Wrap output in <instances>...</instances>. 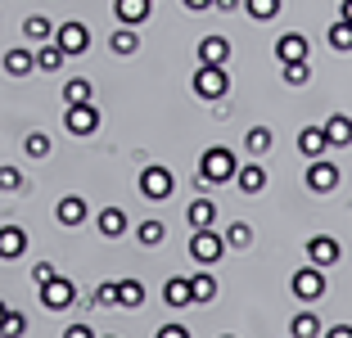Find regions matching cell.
<instances>
[{"label":"cell","mask_w":352,"mask_h":338,"mask_svg":"<svg viewBox=\"0 0 352 338\" xmlns=\"http://www.w3.org/2000/svg\"><path fill=\"white\" fill-rule=\"evenodd\" d=\"M32 59H36V72H59L63 68V59H68V54L59 50V45H36V54H32Z\"/></svg>","instance_id":"obj_23"},{"label":"cell","mask_w":352,"mask_h":338,"mask_svg":"<svg viewBox=\"0 0 352 338\" xmlns=\"http://www.w3.org/2000/svg\"><path fill=\"white\" fill-rule=\"evenodd\" d=\"M154 338H190V329H186V325H176V320H172V325H163Z\"/></svg>","instance_id":"obj_40"},{"label":"cell","mask_w":352,"mask_h":338,"mask_svg":"<svg viewBox=\"0 0 352 338\" xmlns=\"http://www.w3.org/2000/svg\"><path fill=\"white\" fill-rule=\"evenodd\" d=\"M32 68H36V59H32V50H23V45L5 54V72H10V77H28Z\"/></svg>","instance_id":"obj_28"},{"label":"cell","mask_w":352,"mask_h":338,"mask_svg":"<svg viewBox=\"0 0 352 338\" xmlns=\"http://www.w3.org/2000/svg\"><path fill=\"white\" fill-rule=\"evenodd\" d=\"M339 19H348V23H352V0H339Z\"/></svg>","instance_id":"obj_46"},{"label":"cell","mask_w":352,"mask_h":338,"mask_svg":"<svg viewBox=\"0 0 352 338\" xmlns=\"http://www.w3.org/2000/svg\"><path fill=\"white\" fill-rule=\"evenodd\" d=\"M63 338H95V334H91V325H68V334H63Z\"/></svg>","instance_id":"obj_43"},{"label":"cell","mask_w":352,"mask_h":338,"mask_svg":"<svg viewBox=\"0 0 352 338\" xmlns=\"http://www.w3.org/2000/svg\"><path fill=\"white\" fill-rule=\"evenodd\" d=\"M325 41H330V50L348 54V50H352V23H348V19L330 23V32H325Z\"/></svg>","instance_id":"obj_25"},{"label":"cell","mask_w":352,"mask_h":338,"mask_svg":"<svg viewBox=\"0 0 352 338\" xmlns=\"http://www.w3.org/2000/svg\"><path fill=\"white\" fill-rule=\"evenodd\" d=\"M226 91H230V77H226V68H204V63H199V72H195V95H199V100L217 104Z\"/></svg>","instance_id":"obj_4"},{"label":"cell","mask_w":352,"mask_h":338,"mask_svg":"<svg viewBox=\"0 0 352 338\" xmlns=\"http://www.w3.org/2000/svg\"><path fill=\"white\" fill-rule=\"evenodd\" d=\"M23 154H28V158H45V154H50V135H45V131H32L28 140H23Z\"/></svg>","instance_id":"obj_36"},{"label":"cell","mask_w":352,"mask_h":338,"mask_svg":"<svg viewBox=\"0 0 352 338\" xmlns=\"http://www.w3.org/2000/svg\"><path fill=\"white\" fill-rule=\"evenodd\" d=\"M32 280H36V284L54 280V267H50V262H36V267H32Z\"/></svg>","instance_id":"obj_41"},{"label":"cell","mask_w":352,"mask_h":338,"mask_svg":"<svg viewBox=\"0 0 352 338\" xmlns=\"http://www.w3.org/2000/svg\"><path fill=\"white\" fill-rule=\"evenodd\" d=\"M280 72H285V82H289V86H307V82H311L307 59H298V63H280Z\"/></svg>","instance_id":"obj_34"},{"label":"cell","mask_w":352,"mask_h":338,"mask_svg":"<svg viewBox=\"0 0 352 338\" xmlns=\"http://www.w3.org/2000/svg\"><path fill=\"white\" fill-rule=\"evenodd\" d=\"M28 334V316L23 311H5V320H0V338H23Z\"/></svg>","instance_id":"obj_32"},{"label":"cell","mask_w":352,"mask_h":338,"mask_svg":"<svg viewBox=\"0 0 352 338\" xmlns=\"http://www.w3.org/2000/svg\"><path fill=\"white\" fill-rule=\"evenodd\" d=\"M54 45H59L68 59H77V54L91 50V32H86V23H63V27H54Z\"/></svg>","instance_id":"obj_7"},{"label":"cell","mask_w":352,"mask_h":338,"mask_svg":"<svg viewBox=\"0 0 352 338\" xmlns=\"http://www.w3.org/2000/svg\"><path fill=\"white\" fill-rule=\"evenodd\" d=\"M325 140H330V149H348L352 144V117L334 113L330 122H325Z\"/></svg>","instance_id":"obj_19"},{"label":"cell","mask_w":352,"mask_h":338,"mask_svg":"<svg viewBox=\"0 0 352 338\" xmlns=\"http://www.w3.org/2000/svg\"><path fill=\"white\" fill-rule=\"evenodd\" d=\"M73 302H77V284H73V280L54 275V280H45V284H41V307L45 311H68Z\"/></svg>","instance_id":"obj_5"},{"label":"cell","mask_w":352,"mask_h":338,"mask_svg":"<svg viewBox=\"0 0 352 338\" xmlns=\"http://www.w3.org/2000/svg\"><path fill=\"white\" fill-rule=\"evenodd\" d=\"M186 10H195V14H204V10H212V0H186Z\"/></svg>","instance_id":"obj_45"},{"label":"cell","mask_w":352,"mask_h":338,"mask_svg":"<svg viewBox=\"0 0 352 338\" xmlns=\"http://www.w3.org/2000/svg\"><path fill=\"white\" fill-rule=\"evenodd\" d=\"M23 36H28L32 45H45L54 36V27H50V19H41V14H32L28 23H23Z\"/></svg>","instance_id":"obj_27"},{"label":"cell","mask_w":352,"mask_h":338,"mask_svg":"<svg viewBox=\"0 0 352 338\" xmlns=\"http://www.w3.org/2000/svg\"><path fill=\"white\" fill-rule=\"evenodd\" d=\"M325 338H352V325H334V329H325Z\"/></svg>","instance_id":"obj_44"},{"label":"cell","mask_w":352,"mask_h":338,"mask_svg":"<svg viewBox=\"0 0 352 338\" xmlns=\"http://www.w3.org/2000/svg\"><path fill=\"white\" fill-rule=\"evenodd\" d=\"M186 221L195 225V230H212V221H217V203H212V199H195V203L186 207Z\"/></svg>","instance_id":"obj_18"},{"label":"cell","mask_w":352,"mask_h":338,"mask_svg":"<svg viewBox=\"0 0 352 338\" xmlns=\"http://www.w3.org/2000/svg\"><path fill=\"white\" fill-rule=\"evenodd\" d=\"M63 126H68V135H91L100 126V109L95 104H68L63 109Z\"/></svg>","instance_id":"obj_8"},{"label":"cell","mask_w":352,"mask_h":338,"mask_svg":"<svg viewBox=\"0 0 352 338\" xmlns=\"http://www.w3.org/2000/svg\"><path fill=\"white\" fill-rule=\"evenodd\" d=\"M5 311H10V302H5V297H0V320H5Z\"/></svg>","instance_id":"obj_47"},{"label":"cell","mask_w":352,"mask_h":338,"mask_svg":"<svg viewBox=\"0 0 352 338\" xmlns=\"http://www.w3.org/2000/svg\"><path fill=\"white\" fill-rule=\"evenodd\" d=\"M226 248H253V225L249 221H235L226 230Z\"/></svg>","instance_id":"obj_33"},{"label":"cell","mask_w":352,"mask_h":338,"mask_svg":"<svg viewBox=\"0 0 352 338\" xmlns=\"http://www.w3.org/2000/svg\"><path fill=\"white\" fill-rule=\"evenodd\" d=\"M91 82L86 77H68V86H63V104H91Z\"/></svg>","instance_id":"obj_29"},{"label":"cell","mask_w":352,"mask_h":338,"mask_svg":"<svg viewBox=\"0 0 352 338\" xmlns=\"http://www.w3.org/2000/svg\"><path fill=\"white\" fill-rule=\"evenodd\" d=\"M54 216H59V225H82V221H86V203H82L77 194H68V199H59Z\"/></svg>","instance_id":"obj_22"},{"label":"cell","mask_w":352,"mask_h":338,"mask_svg":"<svg viewBox=\"0 0 352 338\" xmlns=\"http://www.w3.org/2000/svg\"><path fill=\"white\" fill-rule=\"evenodd\" d=\"M91 297H95V307H118V280L113 284H100Z\"/></svg>","instance_id":"obj_38"},{"label":"cell","mask_w":352,"mask_h":338,"mask_svg":"<svg viewBox=\"0 0 352 338\" xmlns=\"http://www.w3.org/2000/svg\"><path fill=\"white\" fill-rule=\"evenodd\" d=\"M19 185H23L19 167H0V190H19Z\"/></svg>","instance_id":"obj_39"},{"label":"cell","mask_w":352,"mask_h":338,"mask_svg":"<svg viewBox=\"0 0 352 338\" xmlns=\"http://www.w3.org/2000/svg\"><path fill=\"white\" fill-rule=\"evenodd\" d=\"M244 144H249V154H267V149H271V131H267V126H249Z\"/></svg>","instance_id":"obj_37"},{"label":"cell","mask_w":352,"mask_h":338,"mask_svg":"<svg viewBox=\"0 0 352 338\" xmlns=\"http://www.w3.org/2000/svg\"><path fill=\"white\" fill-rule=\"evenodd\" d=\"M163 235H167V225L154 221V216H149V221H140V230H135V239H140L145 248H158V244H163Z\"/></svg>","instance_id":"obj_31"},{"label":"cell","mask_w":352,"mask_h":338,"mask_svg":"<svg viewBox=\"0 0 352 338\" xmlns=\"http://www.w3.org/2000/svg\"><path fill=\"white\" fill-rule=\"evenodd\" d=\"M109 50H113V54H122V59H126V54H135V50H140V32L122 23V27H118L113 36H109Z\"/></svg>","instance_id":"obj_21"},{"label":"cell","mask_w":352,"mask_h":338,"mask_svg":"<svg viewBox=\"0 0 352 338\" xmlns=\"http://www.w3.org/2000/svg\"><path fill=\"white\" fill-rule=\"evenodd\" d=\"M307 190H311V194H330V190H339V167H334L330 158H311Z\"/></svg>","instance_id":"obj_9"},{"label":"cell","mask_w":352,"mask_h":338,"mask_svg":"<svg viewBox=\"0 0 352 338\" xmlns=\"http://www.w3.org/2000/svg\"><path fill=\"white\" fill-rule=\"evenodd\" d=\"M190 257H195L199 267H217L221 257H226V239L217 230H195L190 235Z\"/></svg>","instance_id":"obj_2"},{"label":"cell","mask_w":352,"mask_h":338,"mask_svg":"<svg viewBox=\"0 0 352 338\" xmlns=\"http://www.w3.org/2000/svg\"><path fill=\"white\" fill-rule=\"evenodd\" d=\"M276 59H280V63L307 59V36H298V32H285V36H276Z\"/></svg>","instance_id":"obj_14"},{"label":"cell","mask_w":352,"mask_h":338,"mask_svg":"<svg viewBox=\"0 0 352 338\" xmlns=\"http://www.w3.org/2000/svg\"><path fill=\"white\" fill-rule=\"evenodd\" d=\"M212 10H221V14H235V10H244V0H212Z\"/></svg>","instance_id":"obj_42"},{"label":"cell","mask_w":352,"mask_h":338,"mask_svg":"<svg viewBox=\"0 0 352 338\" xmlns=\"http://www.w3.org/2000/svg\"><path fill=\"white\" fill-rule=\"evenodd\" d=\"M289 289H294V297H302V302H316V297H325L330 280H325V271H321V267H311V262H307V267L294 271Z\"/></svg>","instance_id":"obj_3"},{"label":"cell","mask_w":352,"mask_h":338,"mask_svg":"<svg viewBox=\"0 0 352 338\" xmlns=\"http://www.w3.org/2000/svg\"><path fill=\"white\" fill-rule=\"evenodd\" d=\"M307 262L311 267H334L339 262V239H330V235H311L307 239Z\"/></svg>","instance_id":"obj_12"},{"label":"cell","mask_w":352,"mask_h":338,"mask_svg":"<svg viewBox=\"0 0 352 338\" xmlns=\"http://www.w3.org/2000/svg\"><path fill=\"white\" fill-rule=\"evenodd\" d=\"M190 289H195V302H212V297H217V280L208 275V271L190 280Z\"/></svg>","instance_id":"obj_35"},{"label":"cell","mask_w":352,"mask_h":338,"mask_svg":"<svg viewBox=\"0 0 352 338\" xmlns=\"http://www.w3.org/2000/svg\"><path fill=\"white\" fill-rule=\"evenodd\" d=\"M298 149H302V158H325V149H330V140H325V126H302L298 131Z\"/></svg>","instance_id":"obj_15"},{"label":"cell","mask_w":352,"mask_h":338,"mask_svg":"<svg viewBox=\"0 0 352 338\" xmlns=\"http://www.w3.org/2000/svg\"><path fill=\"white\" fill-rule=\"evenodd\" d=\"M172 190H176V176L167 172V167H145L140 172V194L145 199H154V203H163V199H172Z\"/></svg>","instance_id":"obj_6"},{"label":"cell","mask_w":352,"mask_h":338,"mask_svg":"<svg viewBox=\"0 0 352 338\" xmlns=\"http://www.w3.org/2000/svg\"><path fill=\"white\" fill-rule=\"evenodd\" d=\"M95 230H100L104 239H122L126 235V212L122 207H104V212L95 216Z\"/></svg>","instance_id":"obj_16"},{"label":"cell","mask_w":352,"mask_h":338,"mask_svg":"<svg viewBox=\"0 0 352 338\" xmlns=\"http://www.w3.org/2000/svg\"><path fill=\"white\" fill-rule=\"evenodd\" d=\"M235 154L230 149H221V144H212L204 158H199V190H208V185H226V181H235Z\"/></svg>","instance_id":"obj_1"},{"label":"cell","mask_w":352,"mask_h":338,"mask_svg":"<svg viewBox=\"0 0 352 338\" xmlns=\"http://www.w3.org/2000/svg\"><path fill=\"white\" fill-rule=\"evenodd\" d=\"M235 185L244 190V194H262V190H267V172H262L258 163H249V167H239V172H235Z\"/></svg>","instance_id":"obj_20"},{"label":"cell","mask_w":352,"mask_h":338,"mask_svg":"<svg viewBox=\"0 0 352 338\" xmlns=\"http://www.w3.org/2000/svg\"><path fill=\"white\" fill-rule=\"evenodd\" d=\"M289 338H321V320L311 316V311H298L289 320Z\"/></svg>","instance_id":"obj_26"},{"label":"cell","mask_w":352,"mask_h":338,"mask_svg":"<svg viewBox=\"0 0 352 338\" xmlns=\"http://www.w3.org/2000/svg\"><path fill=\"white\" fill-rule=\"evenodd\" d=\"M113 14L126 27H145L149 14H154V0H113Z\"/></svg>","instance_id":"obj_11"},{"label":"cell","mask_w":352,"mask_h":338,"mask_svg":"<svg viewBox=\"0 0 352 338\" xmlns=\"http://www.w3.org/2000/svg\"><path fill=\"white\" fill-rule=\"evenodd\" d=\"M226 338H235V334H226Z\"/></svg>","instance_id":"obj_48"},{"label":"cell","mask_w":352,"mask_h":338,"mask_svg":"<svg viewBox=\"0 0 352 338\" xmlns=\"http://www.w3.org/2000/svg\"><path fill=\"white\" fill-rule=\"evenodd\" d=\"M163 302L167 307H190V302H195V289H190V280L186 275H172L163 284Z\"/></svg>","instance_id":"obj_17"},{"label":"cell","mask_w":352,"mask_h":338,"mask_svg":"<svg viewBox=\"0 0 352 338\" xmlns=\"http://www.w3.org/2000/svg\"><path fill=\"white\" fill-rule=\"evenodd\" d=\"M280 5H285V0H244L249 19H258V23H271V19L280 14Z\"/></svg>","instance_id":"obj_30"},{"label":"cell","mask_w":352,"mask_h":338,"mask_svg":"<svg viewBox=\"0 0 352 338\" xmlns=\"http://www.w3.org/2000/svg\"><path fill=\"white\" fill-rule=\"evenodd\" d=\"M28 253V230L23 225H0V262H19Z\"/></svg>","instance_id":"obj_13"},{"label":"cell","mask_w":352,"mask_h":338,"mask_svg":"<svg viewBox=\"0 0 352 338\" xmlns=\"http://www.w3.org/2000/svg\"><path fill=\"white\" fill-rule=\"evenodd\" d=\"M199 63H204V68H226V59H230V41L226 36H221V32H208L204 41H199Z\"/></svg>","instance_id":"obj_10"},{"label":"cell","mask_w":352,"mask_h":338,"mask_svg":"<svg viewBox=\"0 0 352 338\" xmlns=\"http://www.w3.org/2000/svg\"><path fill=\"white\" fill-rule=\"evenodd\" d=\"M118 307H145V284L140 280H118Z\"/></svg>","instance_id":"obj_24"}]
</instances>
